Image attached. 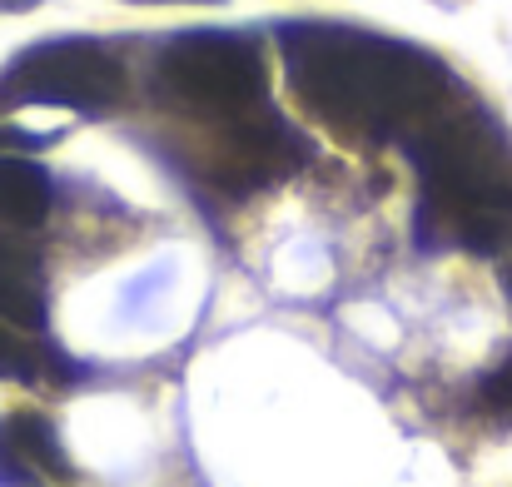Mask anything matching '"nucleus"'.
Masks as SVG:
<instances>
[{
  "instance_id": "obj_11",
  "label": "nucleus",
  "mask_w": 512,
  "mask_h": 487,
  "mask_svg": "<svg viewBox=\"0 0 512 487\" xmlns=\"http://www.w3.org/2000/svg\"><path fill=\"white\" fill-rule=\"evenodd\" d=\"M498 284H503V294H508V304H512V254L503 259V269H498Z\"/></svg>"
},
{
  "instance_id": "obj_10",
  "label": "nucleus",
  "mask_w": 512,
  "mask_h": 487,
  "mask_svg": "<svg viewBox=\"0 0 512 487\" xmlns=\"http://www.w3.org/2000/svg\"><path fill=\"white\" fill-rule=\"evenodd\" d=\"M55 140H60V130L35 135V130H20V125H0V155H15V150H45V145H55Z\"/></svg>"
},
{
  "instance_id": "obj_2",
  "label": "nucleus",
  "mask_w": 512,
  "mask_h": 487,
  "mask_svg": "<svg viewBox=\"0 0 512 487\" xmlns=\"http://www.w3.org/2000/svg\"><path fill=\"white\" fill-rule=\"evenodd\" d=\"M403 150L423 174L418 239L498 259L512 249V130L468 90L418 125Z\"/></svg>"
},
{
  "instance_id": "obj_4",
  "label": "nucleus",
  "mask_w": 512,
  "mask_h": 487,
  "mask_svg": "<svg viewBox=\"0 0 512 487\" xmlns=\"http://www.w3.org/2000/svg\"><path fill=\"white\" fill-rule=\"evenodd\" d=\"M125 65L105 40L60 35L20 50L0 70V115L25 105H55L75 115H105L125 100Z\"/></svg>"
},
{
  "instance_id": "obj_7",
  "label": "nucleus",
  "mask_w": 512,
  "mask_h": 487,
  "mask_svg": "<svg viewBox=\"0 0 512 487\" xmlns=\"http://www.w3.org/2000/svg\"><path fill=\"white\" fill-rule=\"evenodd\" d=\"M0 324L45 333V274H40V254L15 239L10 229H0Z\"/></svg>"
},
{
  "instance_id": "obj_5",
  "label": "nucleus",
  "mask_w": 512,
  "mask_h": 487,
  "mask_svg": "<svg viewBox=\"0 0 512 487\" xmlns=\"http://www.w3.org/2000/svg\"><path fill=\"white\" fill-rule=\"evenodd\" d=\"M304 164H309V140L284 115H274V105L214 125L209 140L194 155V169L214 189L239 194V199L244 194H259V189H269L279 179H289Z\"/></svg>"
},
{
  "instance_id": "obj_6",
  "label": "nucleus",
  "mask_w": 512,
  "mask_h": 487,
  "mask_svg": "<svg viewBox=\"0 0 512 487\" xmlns=\"http://www.w3.org/2000/svg\"><path fill=\"white\" fill-rule=\"evenodd\" d=\"M40 478H75L65 448H60V433L45 413H5L0 418V487H35Z\"/></svg>"
},
{
  "instance_id": "obj_12",
  "label": "nucleus",
  "mask_w": 512,
  "mask_h": 487,
  "mask_svg": "<svg viewBox=\"0 0 512 487\" xmlns=\"http://www.w3.org/2000/svg\"><path fill=\"white\" fill-rule=\"evenodd\" d=\"M30 5H40V0H0V15H20V10H30Z\"/></svg>"
},
{
  "instance_id": "obj_13",
  "label": "nucleus",
  "mask_w": 512,
  "mask_h": 487,
  "mask_svg": "<svg viewBox=\"0 0 512 487\" xmlns=\"http://www.w3.org/2000/svg\"><path fill=\"white\" fill-rule=\"evenodd\" d=\"M130 5H189V0H130ZM194 5H209V0H194Z\"/></svg>"
},
{
  "instance_id": "obj_3",
  "label": "nucleus",
  "mask_w": 512,
  "mask_h": 487,
  "mask_svg": "<svg viewBox=\"0 0 512 487\" xmlns=\"http://www.w3.org/2000/svg\"><path fill=\"white\" fill-rule=\"evenodd\" d=\"M155 90L209 125L254 115L269 105L264 40L244 30H179L155 55Z\"/></svg>"
},
{
  "instance_id": "obj_8",
  "label": "nucleus",
  "mask_w": 512,
  "mask_h": 487,
  "mask_svg": "<svg viewBox=\"0 0 512 487\" xmlns=\"http://www.w3.org/2000/svg\"><path fill=\"white\" fill-rule=\"evenodd\" d=\"M55 184L50 169L30 155H0V224L5 229H40L50 219Z\"/></svg>"
},
{
  "instance_id": "obj_1",
  "label": "nucleus",
  "mask_w": 512,
  "mask_h": 487,
  "mask_svg": "<svg viewBox=\"0 0 512 487\" xmlns=\"http://www.w3.org/2000/svg\"><path fill=\"white\" fill-rule=\"evenodd\" d=\"M279 55L299 110L343 145L408 140L463 95L458 75L423 45L334 20L279 25Z\"/></svg>"
},
{
  "instance_id": "obj_9",
  "label": "nucleus",
  "mask_w": 512,
  "mask_h": 487,
  "mask_svg": "<svg viewBox=\"0 0 512 487\" xmlns=\"http://www.w3.org/2000/svg\"><path fill=\"white\" fill-rule=\"evenodd\" d=\"M75 373L80 368L45 333L0 324V378H15V383H70Z\"/></svg>"
}]
</instances>
